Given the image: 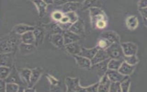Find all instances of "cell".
Masks as SVG:
<instances>
[{"label":"cell","instance_id":"cell-1","mask_svg":"<svg viewBox=\"0 0 147 92\" xmlns=\"http://www.w3.org/2000/svg\"><path fill=\"white\" fill-rule=\"evenodd\" d=\"M20 34L14 32H12L6 36L1 41V53H11L14 51L17 46L20 45V41H21V37H18Z\"/></svg>","mask_w":147,"mask_h":92},{"label":"cell","instance_id":"cell-2","mask_svg":"<svg viewBox=\"0 0 147 92\" xmlns=\"http://www.w3.org/2000/svg\"><path fill=\"white\" fill-rule=\"evenodd\" d=\"M110 59L124 60V53L119 43H113L106 49H105Z\"/></svg>","mask_w":147,"mask_h":92},{"label":"cell","instance_id":"cell-3","mask_svg":"<svg viewBox=\"0 0 147 92\" xmlns=\"http://www.w3.org/2000/svg\"><path fill=\"white\" fill-rule=\"evenodd\" d=\"M91 24L95 28L96 22L100 20H107V17L105 12L99 7H91L89 8Z\"/></svg>","mask_w":147,"mask_h":92},{"label":"cell","instance_id":"cell-4","mask_svg":"<svg viewBox=\"0 0 147 92\" xmlns=\"http://www.w3.org/2000/svg\"><path fill=\"white\" fill-rule=\"evenodd\" d=\"M65 82L67 91H86L85 87H83L79 85V79L77 78L67 77Z\"/></svg>","mask_w":147,"mask_h":92},{"label":"cell","instance_id":"cell-5","mask_svg":"<svg viewBox=\"0 0 147 92\" xmlns=\"http://www.w3.org/2000/svg\"><path fill=\"white\" fill-rule=\"evenodd\" d=\"M110 58H109L104 61H102L97 64L92 65L91 68L95 71L98 75L102 77L106 74L107 71L108 70V63Z\"/></svg>","mask_w":147,"mask_h":92},{"label":"cell","instance_id":"cell-6","mask_svg":"<svg viewBox=\"0 0 147 92\" xmlns=\"http://www.w3.org/2000/svg\"><path fill=\"white\" fill-rule=\"evenodd\" d=\"M82 6V3L73 2H67V3L59 6V10L62 12L64 14L70 12H75Z\"/></svg>","mask_w":147,"mask_h":92},{"label":"cell","instance_id":"cell-7","mask_svg":"<svg viewBox=\"0 0 147 92\" xmlns=\"http://www.w3.org/2000/svg\"><path fill=\"white\" fill-rule=\"evenodd\" d=\"M35 37V45L40 46L42 44L45 37V29L43 27H35L33 30Z\"/></svg>","mask_w":147,"mask_h":92},{"label":"cell","instance_id":"cell-8","mask_svg":"<svg viewBox=\"0 0 147 92\" xmlns=\"http://www.w3.org/2000/svg\"><path fill=\"white\" fill-rule=\"evenodd\" d=\"M69 30L79 35L80 37L84 34V28L83 21L79 19L70 26Z\"/></svg>","mask_w":147,"mask_h":92},{"label":"cell","instance_id":"cell-9","mask_svg":"<svg viewBox=\"0 0 147 92\" xmlns=\"http://www.w3.org/2000/svg\"><path fill=\"white\" fill-rule=\"evenodd\" d=\"M64 40V45L78 42L80 39V36L69 30H65L63 33Z\"/></svg>","mask_w":147,"mask_h":92},{"label":"cell","instance_id":"cell-10","mask_svg":"<svg viewBox=\"0 0 147 92\" xmlns=\"http://www.w3.org/2000/svg\"><path fill=\"white\" fill-rule=\"evenodd\" d=\"M111 80V82H119L122 81L127 76H125L119 72L118 70L108 69L106 73Z\"/></svg>","mask_w":147,"mask_h":92},{"label":"cell","instance_id":"cell-11","mask_svg":"<svg viewBox=\"0 0 147 92\" xmlns=\"http://www.w3.org/2000/svg\"><path fill=\"white\" fill-rule=\"evenodd\" d=\"M109 58L110 57L106 50L99 49L96 54L95 55V56L91 60V64L92 65H94L98 63H100L102 61H104Z\"/></svg>","mask_w":147,"mask_h":92},{"label":"cell","instance_id":"cell-12","mask_svg":"<svg viewBox=\"0 0 147 92\" xmlns=\"http://www.w3.org/2000/svg\"><path fill=\"white\" fill-rule=\"evenodd\" d=\"M5 80L6 83H16L18 85L23 84L20 74H18L16 68L11 69L10 73Z\"/></svg>","mask_w":147,"mask_h":92},{"label":"cell","instance_id":"cell-13","mask_svg":"<svg viewBox=\"0 0 147 92\" xmlns=\"http://www.w3.org/2000/svg\"><path fill=\"white\" fill-rule=\"evenodd\" d=\"M73 56L74 57L78 65L80 68L86 69L91 68L92 64L90 59L80 55H73Z\"/></svg>","mask_w":147,"mask_h":92},{"label":"cell","instance_id":"cell-14","mask_svg":"<svg viewBox=\"0 0 147 92\" xmlns=\"http://www.w3.org/2000/svg\"><path fill=\"white\" fill-rule=\"evenodd\" d=\"M125 56L134 55L137 52V46L132 43H123L121 44Z\"/></svg>","mask_w":147,"mask_h":92},{"label":"cell","instance_id":"cell-15","mask_svg":"<svg viewBox=\"0 0 147 92\" xmlns=\"http://www.w3.org/2000/svg\"><path fill=\"white\" fill-rule=\"evenodd\" d=\"M111 80L106 74L101 77L100 82H99L98 91H109Z\"/></svg>","mask_w":147,"mask_h":92},{"label":"cell","instance_id":"cell-16","mask_svg":"<svg viewBox=\"0 0 147 92\" xmlns=\"http://www.w3.org/2000/svg\"><path fill=\"white\" fill-rule=\"evenodd\" d=\"M50 41L53 45L58 48H61L64 45V37L61 33L51 34Z\"/></svg>","mask_w":147,"mask_h":92},{"label":"cell","instance_id":"cell-17","mask_svg":"<svg viewBox=\"0 0 147 92\" xmlns=\"http://www.w3.org/2000/svg\"><path fill=\"white\" fill-rule=\"evenodd\" d=\"M67 51L72 55H79L81 52L82 48L78 42L64 45Z\"/></svg>","mask_w":147,"mask_h":92},{"label":"cell","instance_id":"cell-18","mask_svg":"<svg viewBox=\"0 0 147 92\" xmlns=\"http://www.w3.org/2000/svg\"><path fill=\"white\" fill-rule=\"evenodd\" d=\"M34 28H35V26H30V25H28L23 24H20L14 26V27L13 28V31L18 34L22 35L28 31H31V30L33 31L34 29Z\"/></svg>","mask_w":147,"mask_h":92},{"label":"cell","instance_id":"cell-19","mask_svg":"<svg viewBox=\"0 0 147 92\" xmlns=\"http://www.w3.org/2000/svg\"><path fill=\"white\" fill-rule=\"evenodd\" d=\"M20 53L22 55H26L32 53L36 50V46L34 44H28L24 43H21L18 46Z\"/></svg>","mask_w":147,"mask_h":92},{"label":"cell","instance_id":"cell-20","mask_svg":"<svg viewBox=\"0 0 147 92\" xmlns=\"http://www.w3.org/2000/svg\"><path fill=\"white\" fill-rule=\"evenodd\" d=\"M19 73L22 83H24V85H25L28 87L30 82L32 70L28 68H24L22 69Z\"/></svg>","mask_w":147,"mask_h":92},{"label":"cell","instance_id":"cell-21","mask_svg":"<svg viewBox=\"0 0 147 92\" xmlns=\"http://www.w3.org/2000/svg\"><path fill=\"white\" fill-rule=\"evenodd\" d=\"M43 28L49 32L51 34H56V33H63V30L60 28L58 24L55 23H50L48 24L44 25Z\"/></svg>","mask_w":147,"mask_h":92},{"label":"cell","instance_id":"cell-22","mask_svg":"<svg viewBox=\"0 0 147 92\" xmlns=\"http://www.w3.org/2000/svg\"><path fill=\"white\" fill-rule=\"evenodd\" d=\"M100 37L106 39L112 44L114 43H119V37L113 31H106L103 32L100 34Z\"/></svg>","mask_w":147,"mask_h":92},{"label":"cell","instance_id":"cell-23","mask_svg":"<svg viewBox=\"0 0 147 92\" xmlns=\"http://www.w3.org/2000/svg\"><path fill=\"white\" fill-rule=\"evenodd\" d=\"M33 2L37 7L39 16L40 17H43L46 13L48 4H47L43 0H33Z\"/></svg>","mask_w":147,"mask_h":92},{"label":"cell","instance_id":"cell-24","mask_svg":"<svg viewBox=\"0 0 147 92\" xmlns=\"http://www.w3.org/2000/svg\"><path fill=\"white\" fill-rule=\"evenodd\" d=\"M42 74L41 69L39 68H36L32 70V74L30 76V82L29 87H32L38 81Z\"/></svg>","mask_w":147,"mask_h":92},{"label":"cell","instance_id":"cell-25","mask_svg":"<svg viewBox=\"0 0 147 92\" xmlns=\"http://www.w3.org/2000/svg\"><path fill=\"white\" fill-rule=\"evenodd\" d=\"M21 41L25 44L35 45V37L32 30L28 31L21 35Z\"/></svg>","mask_w":147,"mask_h":92},{"label":"cell","instance_id":"cell-26","mask_svg":"<svg viewBox=\"0 0 147 92\" xmlns=\"http://www.w3.org/2000/svg\"><path fill=\"white\" fill-rule=\"evenodd\" d=\"M134 69V66L129 64L126 62L123 61L122 64L121 65L119 68L118 69V71L122 74L125 76H127L132 73Z\"/></svg>","mask_w":147,"mask_h":92},{"label":"cell","instance_id":"cell-27","mask_svg":"<svg viewBox=\"0 0 147 92\" xmlns=\"http://www.w3.org/2000/svg\"><path fill=\"white\" fill-rule=\"evenodd\" d=\"M99 48L98 47H94L90 49H87L85 48H82L81 52L79 55L86 57L90 60H91L95 56Z\"/></svg>","mask_w":147,"mask_h":92},{"label":"cell","instance_id":"cell-28","mask_svg":"<svg viewBox=\"0 0 147 92\" xmlns=\"http://www.w3.org/2000/svg\"><path fill=\"white\" fill-rule=\"evenodd\" d=\"M13 64V60L11 53H1V64L3 66L11 67Z\"/></svg>","mask_w":147,"mask_h":92},{"label":"cell","instance_id":"cell-29","mask_svg":"<svg viewBox=\"0 0 147 92\" xmlns=\"http://www.w3.org/2000/svg\"><path fill=\"white\" fill-rule=\"evenodd\" d=\"M123 62V60L110 59L108 63V68L110 70H118Z\"/></svg>","mask_w":147,"mask_h":92},{"label":"cell","instance_id":"cell-30","mask_svg":"<svg viewBox=\"0 0 147 92\" xmlns=\"http://www.w3.org/2000/svg\"><path fill=\"white\" fill-rule=\"evenodd\" d=\"M127 27L131 30L134 29L138 25V20L136 16H132L129 17L126 21Z\"/></svg>","mask_w":147,"mask_h":92},{"label":"cell","instance_id":"cell-31","mask_svg":"<svg viewBox=\"0 0 147 92\" xmlns=\"http://www.w3.org/2000/svg\"><path fill=\"white\" fill-rule=\"evenodd\" d=\"M112 44V43L109 41L108 40L106 39L100 37V39L98 40V43H97V47L99 49H106L109 46H110Z\"/></svg>","mask_w":147,"mask_h":92},{"label":"cell","instance_id":"cell-32","mask_svg":"<svg viewBox=\"0 0 147 92\" xmlns=\"http://www.w3.org/2000/svg\"><path fill=\"white\" fill-rule=\"evenodd\" d=\"M11 71V68L6 66H1L0 69V78L1 79L5 80L9 75Z\"/></svg>","mask_w":147,"mask_h":92},{"label":"cell","instance_id":"cell-33","mask_svg":"<svg viewBox=\"0 0 147 92\" xmlns=\"http://www.w3.org/2000/svg\"><path fill=\"white\" fill-rule=\"evenodd\" d=\"M20 85L16 83H6V92H17L19 91Z\"/></svg>","mask_w":147,"mask_h":92},{"label":"cell","instance_id":"cell-34","mask_svg":"<svg viewBox=\"0 0 147 92\" xmlns=\"http://www.w3.org/2000/svg\"><path fill=\"white\" fill-rule=\"evenodd\" d=\"M130 84V80L128 76H126L122 81L121 82V87L122 91H128Z\"/></svg>","mask_w":147,"mask_h":92},{"label":"cell","instance_id":"cell-35","mask_svg":"<svg viewBox=\"0 0 147 92\" xmlns=\"http://www.w3.org/2000/svg\"><path fill=\"white\" fill-rule=\"evenodd\" d=\"M109 91L111 92H120L122 91L121 87V82H111L110 86Z\"/></svg>","mask_w":147,"mask_h":92},{"label":"cell","instance_id":"cell-36","mask_svg":"<svg viewBox=\"0 0 147 92\" xmlns=\"http://www.w3.org/2000/svg\"><path fill=\"white\" fill-rule=\"evenodd\" d=\"M124 60L126 63L131 65H135L138 62V59L137 57L134 55H130V56H124Z\"/></svg>","mask_w":147,"mask_h":92},{"label":"cell","instance_id":"cell-37","mask_svg":"<svg viewBox=\"0 0 147 92\" xmlns=\"http://www.w3.org/2000/svg\"><path fill=\"white\" fill-rule=\"evenodd\" d=\"M64 15V13H63L62 12H61V11L59 10H57L54 11V12L52 13L51 17H52V18L54 20L59 22V21L61 20V18L63 17Z\"/></svg>","mask_w":147,"mask_h":92},{"label":"cell","instance_id":"cell-38","mask_svg":"<svg viewBox=\"0 0 147 92\" xmlns=\"http://www.w3.org/2000/svg\"><path fill=\"white\" fill-rule=\"evenodd\" d=\"M65 14L68 17L69 19V22H71V24L75 23L76 21H77L79 20L78 16L75 12H70L65 13Z\"/></svg>","mask_w":147,"mask_h":92},{"label":"cell","instance_id":"cell-39","mask_svg":"<svg viewBox=\"0 0 147 92\" xmlns=\"http://www.w3.org/2000/svg\"><path fill=\"white\" fill-rule=\"evenodd\" d=\"M98 0H85L82 5L83 9H86L87 8H90L92 7V6L94 5Z\"/></svg>","mask_w":147,"mask_h":92},{"label":"cell","instance_id":"cell-40","mask_svg":"<svg viewBox=\"0 0 147 92\" xmlns=\"http://www.w3.org/2000/svg\"><path fill=\"white\" fill-rule=\"evenodd\" d=\"M106 25L107 20H100L96 22L95 28L98 29H103L106 26Z\"/></svg>","mask_w":147,"mask_h":92},{"label":"cell","instance_id":"cell-41","mask_svg":"<svg viewBox=\"0 0 147 92\" xmlns=\"http://www.w3.org/2000/svg\"><path fill=\"white\" fill-rule=\"evenodd\" d=\"M99 86V82L95 83L91 86L85 87L86 91H98Z\"/></svg>","mask_w":147,"mask_h":92},{"label":"cell","instance_id":"cell-42","mask_svg":"<svg viewBox=\"0 0 147 92\" xmlns=\"http://www.w3.org/2000/svg\"><path fill=\"white\" fill-rule=\"evenodd\" d=\"M59 24V25L60 26V28L63 30H69L70 26L72 25V24H71V22H68V23H61L59 22L57 23Z\"/></svg>","mask_w":147,"mask_h":92},{"label":"cell","instance_id":"cell-43","mask_svg":"<svg viewBox=\"0 0 147 92\" xmlns=\"http://www.w3.org/2000/svg\"><path fill=\"white\" fill-rule=\"evenodd\" d=\"M6 82L3 79H1L0 80V92L6 91Z\"/></svg>","mask_w":147,"mask_h":92},{"label":"cell","instance_id":"cell-44","mask_svg":"<svg viewBox=\"0 0 147 92\" xmlns=\"http://www.w3.org/2000/svg\"><path fill=\"white\" fill-rule=\"evenodd\" d=\"M68 2V0H53V3L56 5H61Z\"/></svg>","mask_w":147,"mask_h":92},{"label":"cell","instance_id":"cell-45","mask_svg":"<svg viewBox=\"0 0 147 92\" xmlns=\"http://www.w3.org/2000/svg\"><path fill=\"white\" fill-rule=\"evenodd\" d=\"M59 22L61 23H68V22H69V19L68 17L64 14L63 17L61 18V20Z\"/></svg>","mask_w":147,"mask_h":92},{"label":"cell","instance_id":"cell-46","mask_svg":"<svg viewBox=\"0 0 147 92\" xmlns=\"http://www.w3.org/2000/svg\"><path fill=\"white\" fill-rule=\"evenodd\" d=\"M147 6V0H141L140 2V7L141 8L146 7Z\"/></svg>","mask_w":147,"mask_h":92},{"label":"cell","instance_id":"cell-47","mask_svg":"<svg viewBox=\"0 0 147 92\" xmlns=\"http://www.w3.org/2000/svg\"><path fill=\"white\" fill-rule=\"evenodd\" d=\"M140 11H141V13L142 14V15L147 18V7H144V8H141L140 9Z\"/></svg>","mask_w":147,"mask_h":92},{"label":"cell","instance_id":"cell-48","mask_svg":"<svg viewBox=\"0 0 147 92\" xmlns=\"http://www.w3.org/2000/svg\"><path fill=\"white\" fill-rule=\"evenodd\" d=\"M85 0H68V2H78L82 3L84 2Z\"/></svg>","mask_w":147,"mask_h":92},{"label":"cell","instance_id":"cell-49","mask_svg":"<svg viewBox=\"0 0 147 92\" xmlns=\"http://www.w3.org/2000/svg\"><path fill=\"white\" fill-rule=\"evenodd\" d=\"M47 4L51 5L53 3V0H43Z\"/></svg>","mask_w":147,"mask_h":92},{"label":"cell","instance_id":"cell-50","mask_svg":"<svg viewBox=\"0 0 147 92\" xmlns=\"http://www.w3.org/2000/svg\"><path fill=\"white\" fill-rule=\"evenodd\" d=\"M24 91H35V90L33 89L32 87H28V88L25 89Z\"/></svg>","mask_w":147,"mask_h":92},{"label":"cell","instance_id":"cell-51","mask_svg":"<svg viewBox=\"0 0 147 92\" xmlns=\"http://www.w3.org/2000/svg\"><path fill=\"white\" fill-rule=\"evenodd\" d=\"M32 1H33V0H32Z\"/></svg>","mask_w":147,"mask_h":92}]
</instances>
